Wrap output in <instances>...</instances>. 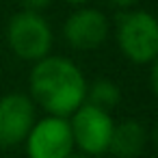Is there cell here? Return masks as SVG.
Wrapping results in <instances>:
<instances>
[{
  "label": "cell",
  "mask_w": 158,
  "mask_h": 158,
  "mask_svg": "<svg viewBox=\"0 0 158 158\" xmlns=\"http://www.w3.org/2000/svg\"><path fill=\"white\" fill-rule=\"evenodd\" d=\"M37 121L35 102L26 93H7L0 98V147L24 143Z\"/></svg>",
  "instance_id": "6"
},
{
  "label": "cell",
  "mask_w": 158,
  "mask_h": 158,
  "mask_svg": "<svg viewBox=\"0 0 158 158\" xmlns=\"http://www.w3.org/2000/svg\"><path fill=\"white\" fill-rule=\"evenodd\" d=\"M108 2L115 9H119V11H130V9H134V5L139 2V0H108Z\"/></svg>",
  "instance_id": "11"
},
{
  "label": "cell",
  "mask_w": 158,
  "mask_h": 158,
  "mask_svg": "<svg viewBox=\"0 0 158 158\" xmlns=\"http://www.w3.org/2000/svg\"><path fill=\"white\" fill-rule=\"evenodd\" d=\"M67 158H89V156H85V154H80V152H72Z\"/></svg>",
  "instance_id": "13"
},
{
  "label": "cell",
  "mask_w": 158,
  "mask_h": 158,
  "mask_svg": "<svg viewBox=\"0 0 158 158\" xmlns=\"http://www.w3.org/2000/svg\"><path fill=\"white\" fill-rule=\"evenodd\" d=\"M31 100L41 106L52 117H69L76 108H80L87 100L85 74L80 67L67 59L48 54L46 59L37 61L28 76Z\"/></svg>",
  "instance_id": "1"
},
{
  "label": "cell",
  "mask_w": 158,
  "mask_h": 158,
  "mask_svg": "<svg viewBox=\"0 0 158 158\" xmlns=\"http://www.w3.org/2000/svg\"><path fill=\"white\" fill-rule=\"evenodd\" d=\"M67 5H74V7H87L89 0H65Z\"/></svg>",
  "instance_id": "12"
},
{
  "label": "cell",
  "mask_w": 158,
  "mask_h": 158,
  "mask_svg": "<svg viewBox=\"0 0 158 158\" xmlns=\"http://www.w3.org/2000/svg\"><path fill=\"white\" fill-rule=\"evenodd\" d=\"M115 39L121 54L136 65H154L158 56V22L149 11L130 9L117 15Z\"/></svg>",
  "instance_id": "2"
},
{
  "label": "cell",
  "mask_w": 158,
  "mask_h": 158,
  "mask_svg": "<svg viewBox=\"0 0 158 158\" xmlns=\"http://www.w3.org/2000/svg\"><path fill=\"white\" fill-rule=\"evenodd\" d=\"M110 33V24L100 9L78 7L63 24V37L74 50H98Z\"/></svg>",
  "instance_id": "7"
},
{
  "label": "cell",
  "mask_w": 158,
  "mask_h": 158,
  "mask_svg": "<svg viewBox=\"0 0 158 158\" xmlns=\"http://www.w3.org/2000/svg\"><path fill=\"white\" fill-rule=\"evenodd\" d=\"M52 0H22L24 5V11H35V13H41L46 7H50Z\"/></svg>",
  "instance_id": "10"
},
{
  "label": "cell",
  "mask_w": 158,
  "mask_h": 158,
  "mask_svg": "<svg viewBox=\"0 0 158 158\" xmlns=\"http://www.w3.org/2000/svg\"><path fill=\"white\" fill-rule=\"evenodd\" d=\"M147 145V128L136 119H126L115 123L108 152L115 158H136Z\"/></svg>",
  "instance_id": "8"
},
{
  "label": "cell",
  "mask_w": 158,
  "mask_h": 158,
  "mask_svg": "<svg viewBox=\"0 0 158 158\" xmlns=\"http://www.w3.org/2000/svg\"><path fill=\"white\" fill-rule=\"evenodd\" d=\"M119 100H121V89L110 78H98L87 87V100L85 102H89L102 110L110 113L119 104Z\"/></svg>",
  "instance_id": "9"
},
{
  "label": "cell",
  "mask_w": 158,
  "mask_h": 158,
  "mask_svg": "<svg viewBox=\"0 0 158 158\" xmlns=\"http://www.w3.org/2000/svg\"><path fill=\"white\" fill-rule=\"evenodd\" d=\"M67 121H69L74 147H78L80 154L89 158H98L108 152L113 128H115V121L108 110H102L85 102L67 117Z\"/></svg>",
  "instance_id": "4"
},
{
  "label": "cell",
  "mask_w": 158,
  "mask_h": 158,
  "mask_svg": "<svg viewBox=\"0 0 158 158\" xmlns=\"http://www.w3.org/2000/svg\"><path fill=\"white\" fill-rule=\"evenodd\" d=\"M7 44L22 61L37 63L50 54L54 33L41 13L22 9L7 24Z\"/></svg>",
  "instance_id": "3"
},
{
  "label": "cell",
  "mask_w": 158,
  "mask_h": 158,
  "mask_svg": "<svg viewBox=\"0 0 158 158\" xmlns=\"http://www.w3.org/2000/svg\"><path fill=\"white\" fill-rule=\"evenodd\" d=\"M28 158H67L76 147L65 117L46 115L37 119L24 139Z\"/></svg>",
  "instance_id": "5"
}]
</instances>
